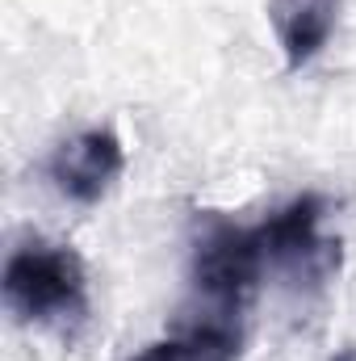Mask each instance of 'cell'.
<instances>
[{
  "instance_id": "6da1fadb",
  "label": "cell",
  "mask_w": 356,
  "mask_h": 361,
  "mask_svg": "<svg viewBox=\"0 0 356 361\" xmlns=\"http://www.w3.org/2000/svg\"><path fill=\"white\" fill-rule=\"evenodd\" d=\"M268 273L260 223H235L222 210H205L193 227L189 252V290L197 307V324L189 328H218L239 336V319L252 307L260 281Z\"/></svg>"
},
{
  "instance_id": "7a4b0ae2",
  "label": "cell",
  "mask_w": 356,
  "mask_h": 361,
  "mask_svg": "<svg viewBox=\"0 0 356 361\" xmlns=\"http://www.w3.org/2000/svg\"><path fill=\"white\" fill-rule=\"evenodd\" d=\"M4 307L25 328L76 332L89 324V269L76 248L25 235L4 261Z\"/></svg>"
},
{
  "instance_id": "3957f363",
  "label": "cell",
  "mask_w": 356,
  "mask_h": 361,
  "mask_svg": "<svg viewBox=\"0 0 356 361\" xmlns=\"http://www.w3.org/2000/svg\"><path fill=\"white\" fill-rule=\"evenodd\" d=\"M323 219H327V197L302 193L260 223L268 269L289 277L298 290H319L340 269V240L323 235Z\"/></svg>"
},
{
  "instance_id": "277c9868",
  "label": "cell",
  "mask_w": 356,
  "mask_h": 361,
  "mask_svg": "<svg viewBox=\"0 0 356 361\" xmlns=\"http://www.w3.org/2000/svg\"><path fill=\"white\" fill-rule=\"evenodd\" d=\"M122 169H126L122 139L113 130H101V126L63 139L46 160V177L76 206H96L113 189V180L122 177Z\"/></svg>"
},
{
  "instance_id": "5b68a950",
  "label": "cell",
  "mask_w": 356,
  "mask_h": 361,
  "mask_svg": "<svg viewBox=\"0 0 356 361\" xmlns=\"http://www.w3.org/2000/svg\"><path fill=\"white\" fill-rule=\"evenodd\" d=\"M344 0H268V21L285 55V72H302L336 34Z\"/></svg>"
},
{
  "instance_id": "8992f818",
  "label": "cell",
  "mask_w": 356,
  "mask_h": 361,
  "mask_svg": "<svg viewBox=\"0 0 356 361\" xmlns=\"http://www.w3.org/2000/svg\"><path fill=\"white\" fill-rule=\"evenodd\" d=\"M239 336L218 328H184L180 336L147 345L134 361H235Z\"/></svg>"
}]
</instances>
